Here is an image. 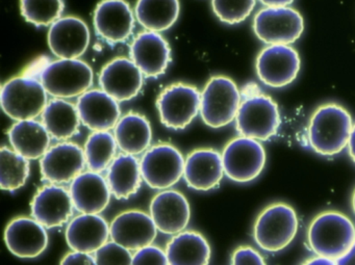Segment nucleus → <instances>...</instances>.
Masks as SVG:
<instances>
[{"mask_svg":"<svg viewBox=\"0 0 355 265\" xmlns=\"http://www.w3.org/2000/svg\"><path fill=\"white\" fill-rule=\"evenodd\" d=\"M353 121L350 113L336 103L318 107L309 125V142L322 156H334L348 146Z\"/></svg>","mask_w":355,"mask_h":265,"instance_id":"f257e3e1","label":"nucleus"},{"mask_svg":"<svg viewBox=\"0 0 355 265\" xmlns=\"http://www.w3.org/2000/svg\"><path fill=\"white\" fill-rule=\"evenodd\" d=\"M307 242L315 255L338 260L355 244L352 221L338 211L320 213L307 230Z\"/></svg>","mask_w":355,"mask_h":265,"instance_id":"f03ea898","label":"nucleus"},{"mask_svg":"<svg viewBox=\"0 0 355 265\" xmlns=\"http://www.w3.org/2000/svg\"><path fill=\"white\" fill-rule=\"evenodd\" d=\"M298 226V217L292 206L274 203L259 213L253 228V237L261 250L280 252L292 244Z\"/></svg>","mask_w":355,"mask_h":265,"instance_id":"7ed1b4c3","label":"nucleus"},{"mask_svg":"<svg viewBox=\"0 0 355 265\" xmlns=\"http://www.w3.org/2000/svg\"><path fill=\"white\" fill-rule=\"evenodd\" d=\"M39 80L47 94L55 98L80 97L90 90L94 82L92 68L80 59H59L49 62Z\"/></svg>","mask_w":355,"mask_h":265,"instance_id":"20e7f679","label":"nucleus"},{"mask_svg":"<svg viewBox=\"0 0 355 265\" xmlns=\"http://www.w3.org/2000/svg\"><path fill=\"white\" fill-rule=\"evenodd\" d=\"M47 95L39 78L22 75L3 84L0 101L8 117L17 122L26 121L42 116L49 103Z\"/></svg>","mask_w":355,"mask_h":265,"instance_id":"39448f33","label":"nucleus"},{"mask_svg":"<svg viewBox=\"0 0 355 265\" xmlns=\"http://www.w3.org/2000/svg\"><path fill=\"white\" fill-rule=\"evenodd\" d=\"M241 102L240 90L234 80L214 76L201 92V119L209 127L227 126L236 120Z\"/></svg>","mask_w":355,"mask_h":265,"instance_id":"423d86ee","label":"nucleus"},{"mask_svg":"<svg viewBox=\"0 0 355 265\" xmlns=\"http://www.w3.org/2000/svg\"><path fill=\"white\" fill-rule=\"evenodd\" d=\"M280 113L277 103L267 95H252L241 102L236 128L241 136L263 142L277 134Z\"/></svg>","mask_w":355,"mask_h":265,"instance_id":"0eeeda50","label":"nucleus"},{"mask_svg":"<svg viewBox=\"0 0 355 265\" xmlns=\"http://www.w3.org/2000/svg\"><path fill=\"white\" fill-rule=\"evenodd\" d=\"M186 158L170 144L155 145L143 154L140 161L143 180L153 190H165L184 177Z\"/></svg>","mask_w":355,"mask_h":265,"instance_id":"6e6552de","label":"nucleus"},{"mask_svg":"<svg viewBox=\"0 0 355 265\" xmlns=\"http://www.w3.org/2000/svg\"><path fill=\"white\" fill-rule=\"evenodd\" d=\"M224 172L232 181L248 183L265 169L267 155L259 140L239 136L230 140L222 152Z\"/></svg>","mask_w":355,"mask_h":265,"instance_id":"1a4fd4ad","label":"nucleus"},{"mask_svg":"<svg viewBox=\"0 0 355 265\" xmlns=\"http://www.w3.org/2000/svg\"><path fill=\"white\" fill-rule=\"evenodd\" d=\"M253 30L266 44H292L303 34L304 20L293 8H265L254 16Z\"/></svg>","mask_w":355,"mask_h":265,"instance_id":"9d476101","label":"nucleus"},{"mask_svg":"<svg viewBox=\"0 0 355 265\" xmlns=\"http://www.w3.org/2000/svg\"><path fill=\"white\" fill-rule=\"evenodd\" d=\"M200 104L198 89L180 82L166 88L157 100L162 124L173 130L188 127L200 113Z\"/></svg>","mask_w":355,"mask_h":265,"instance_id":"9b49d317","label":"nucleus"},{"mask_svg":"<svg viewBox=\"0 0 355 265\" xmlns=\"http://www.w3.org/2000/svg\"><path fill=\"white\" fill-rule=\"evenodd\" d=\"M301 61L290 45H269L257 55L255 70L259 80L271 88L292 84L300 71Z\"/></svg>","mask_w":355,"mask_h":265,"instance_id":"f8f14e48","label":"nucleus"},{"mask_svg":"<svg viewBox=\"0 0 355 265\" xmlns=\"http://www.w3.org/2000/svg\"><path fill=\"white\" fill-rule=\"evenodd\" d=\"M86 167L84 149L67 140L51 147L40 159L42 179L60 185L71 183Z\"/></svg>","mask_w":355,"mask_h":265,"instance_id":"ddd939ff","label":"nucleus"},{"mask_svg":"<svg viewBox=\"0 0 355 265\" xmlns=\"http://www.w3.org/2000/svg\"><path fill=\"white\" fill-rule=\"evenodd\" d=\"M135 15L125 0H103L93 16L97 36L107 43L125 42L135 30Z\"/></svg>","mask_w":355,"mask_h":265,"instance_id":"4468645a","label":"nucleus"},{"mask_svg":"<svg viewBox=\"0 0 355 265\" xmlns=\"http://www.w3.org/2000/svg\"><path fill=\"white\" fill-rule=\"evenodd\" d=\"M74 209L70 190L60 184L49 183L42 186L31 204L32 217L46 229L69 223Z\"/></svg>","mask_w":355,"mask_h":265,"instance_id":"2eb2a0df","label":"nucleus"},{"mask_svg":"<svg viewBox=\"0 0 355 265\" xmlns=\"http://www.w3.org/2000/svg\"><path fill=\"white\" fill-rule=\"evenodd\" d=\"M157 231L151 215L141 210L124 211L110 223L111 239L134 252L151 246Z\"/></svg>","mask_w":355,"mask_h":265,"instance_id":"dca6fc26","label":"nucleus"},{"mask_svg":"<svg viewBox=\"0 0 355 265\" xmlns=\"http://www.w3.org/2000/svg\"><path fill=\"white\" fill-rule=\"evenodd\" d=\"M98 80L101 90L122 102L132 100L140 93L144 74L132 60L116 57L103 68Z\"/></svg>","mask_w":355,"mask_h":265,"instance_id":"f3484780","label":"nucleus"},{"mask_svg":"<svg viewBox=\"0 0 355 265\" xmlns=\"http://www.w3.org/2000/svg\"><path fill=\"white\" fill-rule=\"evenodd\" d=\"M47 39L51 53L58 59H80L90 44V30L84 20L67 16L51 26Z\"/></svg>","mask_w":355,"mask_h":265,"instance_id":"a211bd4d","label":"nucleus"},{"mask_svg":"<svg viewBox=\"0 0 355 265\" xmlns=\"http://www.w3.org/2000/svg\"><path fill=\"white\" fill-rule=\"evenodd\" d=\"M46 228L34 217H19L8 223L5 241L10 252L19 258L34 259L49 246Z\"/></svg>","mask_w":355,"mask_h":265,"instance_id":"6ab92c4d","label":"nucleus"},{"mask_svg":"<svg viewBox=\"0 0 355 265\" xmlns=\"http://www.w3.org/2000/svg\"><path fill=\"white\" fill-rule=\"evenodd\" d=\"M157 230L168 235H176L190 223V203L182 192L165 190L155 194L149 207Z\"/></svg>","mask_w":355,"mask_h":265,"instance_id":"aec40b11","label":"nucleus"},{"mask_svg":"<svg viewBox=\"0 0 355 265\" xmlns=\"http://www.w3.org/2000/svg\"><path fill=\"white\" fill-rule=\"evenodd\" d=\"M80 121L95 131H110L121 119L119 103L105 91L89 90L76 102Z\"/></svg>","mask_w":355,"mask_h":265,"instance_id":"412c9836","label":"nucleus"},{"mask_svg":"<svg viewBox=\"0 0 355 265\" xmlns=\"http://www.w3.org/2000/svg\"><path fill=\"white\" fill-rule=\"evenodd\" d=\"M130 60L146 77L163 75L171 62V49L159 33H141L130 46Z\"/></svg>","mask_w":355,"mask_h":265,"instance_id":"4be33fe9","label":"nucleus"},{"mask_svg":"<svg viewBox=\"0 0 355 265\" xmlns=\"http://www.w3.org/2000/svg\"><path fill=\"white\" fill-rule=\"evenodd\" d=\"M222 154L214 149H197L187 156L184 179L187 185L198 192H209L218 188L223 179Z\"/></svg>","mask_w":355,"mask_h":265,"instance_id":"5701e85b","label":"nucleus"},{"mask_svg":"<svg viewBox=\"0 0 355 265\" xmlns=\"http://www.w3.org/2000/svg\"><path fill=\"white\" fill-rule=\"evenodd\" d=\"M74 208L86 214H101L109 206L112 192L101 173L83 172L70 183Z\"/></svg>","mask_w":355,"mask_h":265,"instance_id":"b1692460","label":"nucleus"},{"mask_svg":"<svg viewBox=\"0 0 355 265\" xmlns=\"http://www.w3.org/2000/svg\"><path fill=\"white\" fill-rule=\"evenodd\" d=\"M66 241L72 250L95 254L109 238L110 225L99 214H82L73 217L66 228Z\"/></svg>","mask_w":355,"mask_h":265,"instance_id":"393cba45","label":"nucleus"},{"mask_svg":"<svg viewBox=\"0 0 355 265\" xmlns=\"http://www.w3.org/2000/svg\"><path fill=\"white\" fill-rule=\"evenodd\" d=\"M8 136L12 149L28 161L42 158L51 148V134L44 124L36 119L16 122Z\"/></svg>","mask_w":355,"mask_h":265,"instance_id":"a878e982","label":"nucleus"},{"mask_svg":"<svg viewBox=\"0 0 355 265\" xmlns=\"http://www.w3.org/2000/svg\"><path fill=\"white\" fill-rule=\"evenodd\" d=\"M169 265H209L211 250L207 238L196 231L176 234L166 246Z\"/></svg>","mask_w":355,"mask_h":265,"instance_id":"bb28decb","label":"nucleus"},{"mask_svg":"<svg viewBox=\"0 0 355 265\" xmlns=\"http://www.w3.org/2000/svg\"><path fill=\"white\" fill-rule=\"evenodd\" d=\"M107 181L112 194L118 200H128L142 184L140 161L135 155H118L107 170Z\"/></svg>","mask_w":355,"mask_h":265,"instance_id":"cd10ccee","label":"nucleus"},{"mask_svg":"<svg viewBox=\"0 0 355 265\" xmlns=\"http://www.w3.org/2000/svg\"><path fill=\"white\" fill-rule=\"evenodd\" d=\"M118 148L126 154L139 155L150 148L153 129L150 122L141 113H126L114 128Z\"/></svg>","mask_w":355,"mask_h":265,"instance_id":"c85d7f7f","label":"nucleus"},{"mask_svg":"<svg viewBox=\"0 0 355 265\" xmlns=\"http://www.w3.org/2000/svg\"><path fill=\"white\" fill-rule=\"evenodd\" d=\"M41 118L51 138L62 142L78 134L82 123L76 104L67 99L55 98L49 101Z\"/></svg>","mask_w":355,"mask_h":265,"instance_id":"c756f323","label":"nucleus"},{"mask_svg":"<svg viewBox=\"0 0 355 265\" xmlns=\"http://www.w3.org/2000/svg\"><path fill=\"white\" fill-rule=\"evenodd\" d=\"M180 0H138L135 15L139 24L148 32L162 33L178 21Z\"/></svg>","mask_w":355,"mask_h":265,"instance_id":"7c9ffc66","label":"nucleus"},{"mask_svg":"<svg viewBox=\"0 0 355 265\" xmlns=\"http://www.w3.org/2000/svg\"><path fill=\"white\" fill-rule=\"evenodd\" d=\"M118 144L110 131H95L89 136L84 152L89 171L103 173L117 157Z\"/></svg>","mask_w":355,"mask_h":265,"instance_id":"2f4dec72","label":"nucleus"},{"mask_svg":"<svg viewBox=\"0 0 355 265\" xmlns=\"http://www.w3.org/2000/svg\"><path fill=\"white\" fill-rule=\"evenodd\" d=\"M30 161L16 152L14 149L3 146L0 150V186L7 192L21 188L30 177Z\"/></svg>","mask_w":355,"mask_h":265,"instance_id":"473e14b6","label":"nucleus"},{"mask_svg":"<svg viewBox=\"0 0 355 265\" xmlns=\"http://www.w3.org/2000/svg\"><path fill=\"white\" fill-rule=\"evenodd\" d=\"M20 10L26 21L33 26H53L62 18L65 3L64 0H20Z\"/></svg>","mask_w":355,"mask_h":265,"instance_id":"72a5a7b5","label":"nucleus"},{"mask_svg":"<svg viewBox=\"0 0 355 265\" xmlns=\"http://www.w3.org/2000/svg\"><path fill=\"white\" fill-rule=\"evenodd\" d=\"M255 5L257 0H211V8L218 19L230 26L245 21Z\"/></svg>","mask_w":355,"mask_h":265,"instance_id":"f704fd0d","label":"nucleus"},{"mask_svg":"<svg viewBox=\"0 0 355 265\" xmlns=\"http://www.w3.org/2000/svg\"><path fill=\"white\" fill-rule=\"evenodd\" d=\"M97 265H132L130 250L111 240L94 254Z\"/></svg>","mask_w":355,"mask_h":265,"instance_id":"c9c22d12","label":"nucleus"},{"mask_svg":"<svg viewBox=\"0 0 355 265\" xmlns=\"http://www.w3.org/2000/svg\"><path fill=\"white\" fill-rule=\"evenodd\" d=\"M132 265H169V261L166 250L151 244L134 253Z\"/></svg>","mask_w":355,"mask_h":265,"instance_id":"e433bc0d","label":"nucleus"},{"mask_svg":"<svg viewBox=\"0 0 355 265\" xmlns=\"http://www.w3.org/2000/svg\"><path fill=\"white\" fill-rule=\"evenodd\" d=\"M232 265H266L263 256L251 246H239L232 256Z\"/></svg>","mask_w":355,"mask_h":265,"instance_id":"4c0bfd02","label":"nucleus"},{"mask_svg":"<svg viewBox=\"0 0 355 265\" xmlns=\"http://www.w3.org/2000/svg\"><path fill=\"white\" fill-rule=\"evenodd\" d=\"M60 265H97L95 257L89 253L72 250L62 259Z\"/></svg>","mask_w":355,"mask_h":265,"instance_id":"58836bf2","label":"nucleus"},{"mask_svg":"<svg viewBox=\"0 0 355 265\" xmlns=\"http://www.w3.org/2000/svg\"><path fill=\"white\" fill-rule=\"evenodd\" d=\"M336 265H355V244L344 256L336 260Z\"/></svg>","mask_w":355,"mask_h":265,"instance_id":"ea45409f","label":"nucleus"},{"mask_svg":"<svg viewBox=\"0 0 355 265\" xmlns=\"http://www.w3.org/2000/svg\"><path fill=\"white\" fill-rule=\"evenodd\" d=\"M266 8H284L288 7L294 3V0H259Z\"/></svg>","mask_w":355,"mask_h":265,"instance_id":"a19ab883","label":"nucleus"},{"mask_svg":"<svg viewBox=\"0 0 355 265\" xmlns=\"http://www.w3.org/2000/svg\"><path fill=\"white\" fill-rule=\"evenodd\" d=\"M302 265H336V260H332V259L317 256L315 258H311L305 261Z\"/></svg>","mask_w":355,"mask_h":265,"instance_id":"79ce46f5","label":"nucleus"},{"mask_svg":"<svg viewBox=\"0 0 355 265\" xmlns=\"http://www.w3.org/2000/svg\"><path fill=\"white\" fill-rule=\"evenodd\" d=\"M347 148H348V152L351 159H352L353 163H355V124L353 125L352 131H351Z\"/></svg>","mask_w":355,"mask_h":265,"instance_id":"37998d69","label":"nucleus"},{"mask_svg":"<svg viewBox=\"0 0 355 265\" xmlns=\"http://www.w3.org/2000/svg\"><path fill=\"white\" fill-rule=\"evenodd\" d=\"M352 208H353V212L355 213V190H354V192H353V196H352Z\"/></svg>","mask_w":355,"mask_h":265,"instance_id":"c03bdc74","label":"nucleus"}]
</instances>
